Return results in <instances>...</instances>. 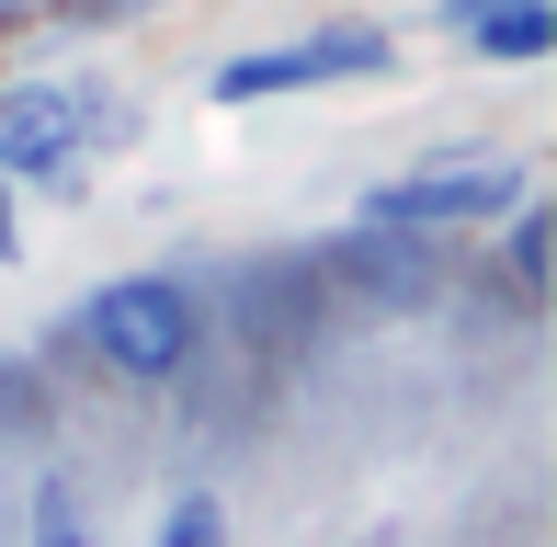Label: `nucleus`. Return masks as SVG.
Returning <instances> with one entry per match:
<instances>
[{
  "label": "nucleus",
  "mask_w": 557,
  "mask_h": 547,
  "mask_svg": "<svg viewBox=\"0 0 557 547\" xmlns=\"http://www.w3.org/2000/svg\"><path fill=\"white\" fill-rule=\"evenodd\" d=\"M91 137V104L58 81H12L0 92V171H69Z\"/></svg>",
  "instance_id": "nucleus-4"
},
{
  "label": "nucleus",
  "mask_w": 557,
  "mask_h": 547,
  "mask_svg": "<svg viewBox=\"0 0 557 547\" xmlns=\"http://www.w3.org/2000/svg\"><path fill=\"white\" fill-rule=\"evenodd\" d=\"M467 46H478V58H500V69L546 58V46H557V0H523V12H490V23H467Z\"/></svg>",
  "instance_id": "nucleus-6"
},
{
  "label": "nucleus",
  "mask_w": 557,
  "mask_h": 547,
  "mask_svg": "<svg viewBox=\"0 0 557 547\" xmlns=\"http://www.w3.org/2000/svg\"><path fill=\"white\" fill-rule=\"evenodd\" d=\"M546 263H557V217L523 194V206H512V274H523V285H546Z\"/></svg>",
  "instance_id": "nucleus-8"
},
{
  "label": "nucleus",
  "mask_w": 557,
  "mask_h": 547,
  "mask_svg": "<svg viewBox=\"0 0 557 547\" xmlns=\"http://www.w3.org/2000/svg\"><path fill=\"white\" fill-rule=\"evenodd\" d=\"M342 274H352L364 296H387V308H410V296L433 285L421 252H410V229H352V240H342Z\"/></svg>",
  "instance_id": "nucleus-5"
},
{
  "label": "nucleus",
  "mask_w": 557,
  "mask_h": 547,
  "mask_svg": "<svg viewBox=\"0 0 557 547\" xmlns=\"http://www.w3.org/2000/svg\"><path fill=\"white\" fill-rule=\"evenodd\" d=\"M490 12H523V0H444V35H467V23H490Z\"/></svg>",
  "instance_id": "nucleus-10"
},
{
  "label": "nucleus",
  "mask_w": 557,
  "mask_h": 547,
  "mask_svg": "<svg viewBox=\"0 0 557 547\" xmlns=\"http://www.w3.org/2000/svg\"><path fill=\"white\" fill-rule=\"evenodd\" d=\"M523 206L512 160H444V171H398V183L364 194V229H467V217Z\"/></svg>",
  "instance_id": "nucleus-3"
},
{
  "label": "nucleus",
  "mask_w": 557,
  "mask_h": 547,
  "mask_svg": "<svg viewBox=\"0 0 557 547\" xmlns=\"http://www.w3.org/2000/svg\"><path fill=\"white\" fill-rule=\"evenodd\" d=\"M23 252V240H12V171H0V263H12Z\"/></svg>",
  "instance_id": "nucleus-11"
},
{
  "label": "nucleus",
  "mask_w": 557,
  "mask_h": 547,
  "mask_svg": "<svg viewBox=\"0 0 557 547\" xmlns=\"http://www.w3.org/2000/svg\"><path fill=\"white\" fill-rule=\"evenodd\" d=\"M148 547H227V502H216V490H183V502L160 513V536H148Z\"/></svg>",
  "instance_id": "nucleus-7"
},
{
  "label": "nucleus",
  "mask_w": 557,
  "mask_h": 547,
  "mask_svg": "<svg viewBox=\"0 0 557 547\" xmlns=\"http://www.w3.org/2000/svg\"><path fill=\"white\" fill-rule=\"evenodd\" d=\"M398 35L387 23H331V35H296V46H250V58L216 69V104H273V92H331V81H387Z\"/></svg>",
  "instance_id": "nucleus-2"
},
{
  "label": "nucleus",
  "mask_w": 557,
  "mask_h": 547,
  "mask_svg": "<svg viewBox=\"0 0 557 547\" xmlns=\"http://www.w3.org/2000/svg\"><path fill=\"white\" fill-rule=\"evenodd\" d=\"M35 547H91V536H81V502H69V479H35Z\"/></svg>",
  "instance_id": "nucleus-9"
},
{
  "label": "nucleus",
  "mask_w": 557,
  "mask_h": 547,
  "mask_svg": "<svg viewBox=\"0 0 557 547\" xmlns=\"http://www.w3.org/2000/svg\"><path fill=\"white\" fill-rule=\"evenodd\" d=\"M91 342H103L114 377L160 388V377H183V365H194L206 319H194V296L171 285V274H114V285L91 296Z\"/></svg>",
  "instance_id": "nucleus-1"
}]
</instances>
